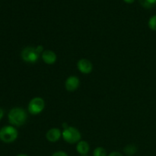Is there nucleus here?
<instances>
[{
	"label": "nucleus",
	"mask_w": 156,
	"mask_h": 156,
	"mask_svg": "<svg viewBox=\"0 0 156 156\" xmlns=\"http://www.w3.org/2000/svg\"><path fill=\"white\" fill-rule=\"evenodd\" d=\"M9 123L13 126H21L27 120V112L22 108L15 107L10 110L8 114Z\"/></svg>",
	"instance_id": "1"
},
{
	"label": "nucleus",
	"mask_w": 156,
	"mask_h": 156,
	"mask_svg": "<svg viewBox=\"0 0 156 156\" xmlns=\"http://www.w3.org/2000/svg\"><path fill=\"white\" fill-rule=\"evenodd\" d=\"M62 137L69 144H77L82 140V134L76 127L69 126L62 131Z\"/></svg>",
	"instance_id": "2"
},
{
	"label": "nucleus",
	"mask_w": 156,
	"mask_h": 156,
	"mask_svg": "<svg viewBox=\"0 0 156 156\" xmlns=\"http://www.w3.org/2000/svg\"><path fill=\"white\" fill-rule=\"evenodd\" d=\"M18 136V130L13 126H5L0 129V140L5 143H13Z\"/></svg>",
	"instance_id": "3"
},
{
	"label": "nucleus",
	"mask_w": 156,
	"mask_h": 156,
	"mask_svg": "<svg viewBox=\"0 0 156 156\" xmlns=\"http://www.w3.org/2000/svg\"><path fill=\"white\" fill-rule=\"evenodd\" d=\"M45 108V101L41 97H35L29 101L27 111L31 115H38L43 112Z\"/></svg>",
	"instance_id": "4"
},
{
	"label": "nucleus",
	"mask_w": 156,
	"mask_h": 156,
	"mask_svg": "<svg viewBox=\"0 0 156 156\" xmlns=\"http://www.w3.org/2000/svg\"><path fill=\"white\" fill-rule=\"evenodd\" d=\"M21 59L27 63H35L38 61L40 54L37 52L36 48L33 47H26L21 50Z\"/></svg>",
	"instance_id": "5"
},
{
	"label": "nucleus",
	"mask_w": 156,
	"mask_h": 156,
	"mask_svg": "<svg viewBox=\"0 0 156 156\" xmlns=\"http://www.w3.org/2000/svg\"><path fill=\"white\" fill-rule=\"evenodd\" d=\"M77 68L82 74L88 75L92 72L93 64L89 59L82 58V59H80L78 61Z\"/></svg>",
	"instance_id": "6"
},
{
	"label": "nucleus",
	"mask_w": 156,
	"mask_h": 156,
	"mask_svg": "<svg viewBox=\"0 0 156 156\" xmlns=\"http://www.w3.org/2000/svg\"><path fill=\"white\" fill-rule=\"evenodd\" d=\"M80 85V80L76 76H70L65 82V88L69 92H73L79 88Z\"/></svg>",
	"instance_id": "7"
},
{
	"label": "nucleus",
	"mask_w": 156,
	"mask_h": 156,
	"mask_svg": "<svg viewBox=\"0 0 156 156\" xmlns=\"http://www.w3.org/2000/svg\"><path fill=\"white\" fill-rule=\"evenodd\" d=\"M62 137V131L59 128H51L46 133V139L50 143H56Z\"/></svg>",
	"instance_id": "8"
},
{
	"label": "nucleus",
	"mask_w": 156,
	"mask_h": 156,
	"mask_svg": "<svg viewBox=\"0 0 156 156\" xmlns=\"http://www.w3.org/2000/svg\"><path fill=\"white\" fill-rule=\"evenodd\" d=\"M41 58L44 63L47 64V65H53L57 60V56H56V53L50 50H44L41 54Z\"/></svg>",
	"instance_id": "9"
},
{
	"label": "nucleus",
	"mask_w": 156,
	"mask_h": 156,
	"mask_svg": "<svg viewBox=\"0 0 156 156\" xmlns=\"http://www.w3.org/2000/svg\"><path fill=\"white\" fill-rule=\"evenodd\" d=\"M76 152L81 155H87L90 151V146L88 142L81 140L76 144Z\"/></svg>",
	"instance_id": "10"
},
{
	"label": "nucleus",
	"mask_w": 156,
	"mask_h": 156,
	"mask_svg": "<svg viewBox=\"0 0 156 156\" xmlns=\"http://www.w3.org/2000/svg\"><path fill=\"white\" fill-rule=\"evenodd\" d=\"M137 152V147L133 144H129L123 148V152L127 156H132L135 155Z\"/></svg>",
	"instance_id": "11"
},
{
	"label": "nucleus",
	"mask_w": 156,
	"mask_h": 156,
	"mask_svg": "<svg viewBox=\"0 0 156 156\" xmlns=\"http://www.w3.org/2000/svg\"><path fill=\"white\" fill-rule=\"evenodd\" d=\"M139 2L145 9H152L156 5V0H139Z\"/></svg>",
	"instance_id": "12"
},
{
	"label": "nucleus",
	"mask_w": 156,
	"mask_h": 156,
	"mask_svg": "<svg viewBox=\"0 0 156 156\" xmlns=\"http://www.w3.org/2000/svg\"><path fill=\"white\" fill-rule=\"evenodd\" d=\"M93 156H108V153L105 148L99 146L93 151Z\"/></svg>",
	"instance_id": "13"
},
{
	"label": "nucleus",
	"mask_w": 156,
	"mask_h": 156,
	"mask_svg": "<svg viewBox=\"0 0 156 156\" xmlns=\"http://www.w3.org/2000/svg\"><path fill=\"white\" fill-rule=\"evenodd\" d=\"M149 27L153 31H156V15L151 17L148 22Z\"/></svg>",
	"instance_id": "14"
},
{
	"label": "nucleus",
	"mask_w": 156,
	"mask_h": 156,
	"mask_svg": "<svg viewBox=\"0 0 156 156\" xmlns=\"http://www.w3.org/2000/svg\"><path fill=\"white\" fill-rule=\"evenodd\" d=\"M51 156H69L68 154L66 152H65L64 151H57V152L53 153V155Z\"/></svg>",
	"instance_id": "15"
},
{
	"label": "nucleus",
	"mask_w": 156,
	"mask_h": 156,
	"mask_svg": "<svg viewBox=\"0 0 156 156\" xmlns=\"http://www.w3.org/2000/svg\"><path fill=\"white\" fill-rule=\"evenodd\" d=\"M35 48H36L37 52V53H39L40 55L42 54L43 52L44 51V46H42V45H38V46H37V47H35Z\"/></svg>",
	"instance_id": "16"
},
{
	"label": "nucleus",
	"mask_w": 156,
	"mask_h": 156,
	"mask_svg": "<svg viewBox=\"0 0 156 156\" xmlns=\"http://www.w3.org/2000/svg\"><path fill=\"white\" fill-rule=\"evenodd\" d=\"M108 156H123V155L119 152H112L108 155Z\"/></svg>",
	"instance_id": "17"
},
{
	"label": "nucleus",
	"mask_w": 156,
	"mask_h": 156,
	"mask_svg": "<svg viewBox=\"0 0 156 156\" xmlns=\"http://www.w3.org/2000/svg\"><path fill=\"white\" fill-rule=\"evenodd\" d=\"M3 116H4V111H3L2 108H0V120H2V118L3 117Z\"/></svg>",
	"instance_id": "18"
},
{
	"label": "nucleus",
	"mask_w": 156,
	"mask_h": 156,
	"mask_svg": "<svg viewBox=\"0 0 156 156\" xmlns=\"http://www.w3.org/2000/svg\"><path fill=\"white\" fill-rule=\"evenodd\" d=\"M123 1L126 3H127V4H132V3L135 2V0H123Z\"/></svg>",
	"instance_id": "19"
},
{
	"label": "nucleus",
	"mask_w": 156,
	"mask_h": 156,
	"mask_svg": "<svg viewBox=\"0 0 156 156\" xmlns=\"http://www.w3.org/2000/svg\"><path fill=\"white\" fill-rule=\"evenodd\" d=\"M69 126V125L67 124L66 123H62V128H63V129H66V128H67Z\"/></svg>",
	"instance_id": "20"
},
{
	"label": "nucleus",
	"mask_w": 156,
	"mask_h": 156,
	"mask_svg": "<svg viewBox=\"0 0 156 156\" xmlns=\"http://www.w3.org/2000/svg\"><path fill=\"white\" fill-rule=\"evenodd\" d=\"M17 156H28V155H26V154H19V155H18Z\"/></svg>",
	"instance_id": "21"
},
{
	"label": "nucleus",
	"mask_w": 156,
	"mask_h": 156,
	"mask_svg": "<svg viewBox=\"0 0 156 156\" xmlns=\"http://www.w3.org/2000/svg\"><path fill=\"white\" fill-rule=\"evenodd\" d=\"M81 156H88V155H81Z\"/></svg>",
	"instance_id": "22"
}]
</instances>
